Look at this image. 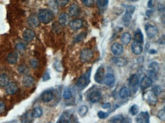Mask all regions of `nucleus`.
<instances>
[{
  "instance_id": "nucleus-50",
  "label": "nucleus",
  "mask_w": 165,
  "mask_h": 123,
  "mask_svg": "<svg viewBox=\"0 0 165 123\" xmlns=\"http://www.w3.org/2000/svg\"><path fill=\"white\" fill-rule=\"evenodd\" d=\"M50 78V76L49 72H48V71H46V72L45 73L43 76V81H46V80H49Z\"/></svg>"
},
{
  "instance_id": "nucleus-44",
  "label": "nucleus",
  "mask_w": 165,
  "mask_h": 123,
  "mask_svg": "<svg viewBox=\"0 0 165 123\" xmlns=\"http://www.w3.org/2000/svg\"><path fill=\"white\" fill-rule=\"evenodd\" d=\"M56 3L60 6H65L69 3V0H55Z\"/></svg>"
},
{
  "instance_id": "nucleus-28",
  "label": "nucleus",
  "mask_w": 165,
  "mask_h": 123,
  "mask_svg": "<svg viewBox=\"0 0 165 123\" xmlns=\"http://www.w3.org/2000/svg\"><path fill=\"white\" fill-rule=\"evenodd\" d=\"M119 94L121 98L125 99L130 95V91L128 88L125 87H122L119 90Z\"/></svg>"
},
{
  "instance_id": "nucleus-14",
  "label": "nucleus",
  "mask_w": 165,
  "mask_h": 123,
  "mask_svg": "<svg viewBox=\"0 0 165 123\" xmlns=\"http://www.w3.org/2000/svg\"><path fill=\"white\" fill-rule=\"evenodd\" d=\"M123 46L121 44L115 43L111 46V52L116 56H120L123 53Z\"/></svg>"
},
{
  "instance_id": "nucleus-51",
  "label": "nucleus",
  "mask_w": 165,
  "mask_h": 123,
  "mask_svg": "<svg viewBox=\"0 0 165 123\" xmlns=\"http://www.w3.org/2000/svg\"><path fill=\"white\" fill-rule=\"evenodd\" d=\"M101 106H102L103 109H109V108L111 106V104H110V103H103Z\"/></svg>"
},
{
  "instance_id": "nucleus-15",
  "label": "nucleus",
  "mask_w": 165,
  "mask_h": 123,
  "mask_svg": "<svg viewBox=\"0 0 165 123\" xmlns=\"http://www.w3.org/2000/svg\"><path fill=\"white\" fill-rule=\"evenodd\" d=\"M152 85V80L148 76L145 75L142 77L140 82V87L142 90H145Z\"/></svg>"
},
{
  "instance_id": "nucleus-33",
  "label": "nucleus",
  "mask_w": 165,
  "mask_h": 123,
  "mask_svg": "<svg viewBox=\"0 0 165 123\" xmlns=\"http://www.w3.org/2000/svg\"><path fill=\"white\" fill-rule=\"evenodd\" d=\"M18 70L21 74H28L29 72V68L25 64H22V65H19Z\"/></svg>"
},
{
  "instance_id": "nucleus-47",
  "label": "nucleus",
  "mask_w": 165,
  "mask_h": 123,
  "mask_svg": "<svg viewBox=\"0 0 165 123\" xmlns=\"http://www.w3.org/2000/svg\"><path fill=\"white\" fill-rule=\"evenodd\" d=\"M53 66L55 68V69L58 71H62V65L60 64V62H55L53 64Z\"/></svg>"
},
{
  "instance_id": "nucleus-21",
  "label": "nucleus",
  "mask_w": 165,
  "mask_h": 123,
  "mask_svg": "<svg viewBox=\"0 0 165 123\" xmlns=\"http://www.w3.org/2000/svg\"><path fill=\"white\" fill-rule=\"evenodd\" d=\"M80 13V9L76 4H72L69 9V16L75 17L78 16Z\"/></svg>"
},
{
  "instance_id": "nucleus-4",
  "label": "nucleus",
  "mask_w": 165,
  "mask_h": 123,
  "mask_svg": "<svg viewBox=\"0 0 165 123\" xmlns=\"http://www.w3.org/2000/svg\"><path fill=\"white\" fill-rule=\"evenodd\" d=\"M125 6L126 11H125V15H124L123 18H122V21H123V22L126 24V26H128L129 23L131 21L132 16L133 13H134L135 10H136V8H135L134 6L127 5H125Z\"/></svg>"
},
{
  "instance_id": "nucleus-5",
  "label": "nucleus",
  "mask_w": 165,
  "mask_h": 123,
  "mask_svg": "<svg viewBox=\"0 0 165 123\" xmlns=\"http://www.w3.org/2000/svg\"><path fill=\"white\" fill-rule=\"evenodd\" d=\"M94 53L91 49L86 48L81 50L80 53V59L82 62H88L93 58Z\"/></svg>"
},
{
  "instance_id": "nucleus-34",
  "label": "nucleus",
  "mask_w": 165,
  "mask_h": 123,
  "mask_svg": "<svg viewBox=\"0 0 165 123\" xmlns=\"http://www.w3.org/2000/svg\"><path fill=\"white\" fill-rule=\"evenodd\" d=\"M88 108L83 105V106H80L79 109H78V113L81 116H84L88 113Z\"/></svg>"
},
{
  "instance_id": "nucleus-37",
  "label": "nucleus",
  "mask_w": 165,
  "mask_h": 123,
  "mask_svg": "<svg viewBox=\"0 0 165 123\" xmlns=\"http://www.w3.org/2000/svg\"><path fill=\"white\" fill-rule=\"evenodd\" d=\"M138 112H139V106H137L136 104L132 105V106L130 107L129 109V112L132 114V115H137Z\"/></svg>"
},
{
  "instance_id": "nucleus-24",
  "label": "nucleus",
  "mask_w": 165,
  "mask_h": 123,
  "mask_svg": "<svg viewBox=\"0 0 165 123\" xmlns=\"http://www.w3.org/2000/svg\"><path fill=\"white\" fill-rule=\"evenodd\" d=\"M112 61H113V63L115 65H116L117 66H125V65L127 64V60L125 59V58H122V57H113L112 59Z\"/></svg>"
},
{
  "instance_id": "nucleus-17",
  "label": "nucleus",
  "mask_w": 165,
  "mask_h": 123,
  "mask_svg": "<svg viewBox=\"0 0 165 123\" xmlns=\"http://www.w3.org/2000/svg\"><path fill=\"white\" fill-rule=\"evenodd\" d=\"M35 37V33L31 29H26L23 33V38L26 42H31Z\"/></svg>"
},
{
  "instance_id": "nucleus-30",
  "label": "nucleus",
  "mask_w": 165,
  "mask_h": 123,
  "mask_svg": "<svg viewBox=\"0 0 165 123\" xmlns=\"http://www.w3.org/2000/svg\"><path fill=\"white\" fill-rule=\"evenodd\" d=\"M68 21V15L66 13H62L59 18V24L61 26H65Z\"/></svg>"
},
{
  "instance_id": "nucleus-38",
  "label": "nucleus",
  "mask_w": 165,
  "mask_h": 123,
  "mask_svg": "<svg viewBox=\"0 0 165 123\" xmlns=\"http://www.w3.org/2000/svg\"><path fill=\"white\" fill-rule=\"evenodd\" d=\"M107 4H108V0H97V5L101 9L106 7Z\"/></svg>"
},
{
  "instance_id": "nucleus-2",
  "label": "nucleus",
  "mask_w": 165,
  "mask_h": 123,
  "mask_svg": "<svg viewBox=\"0 0 165 123\" xmlns=\"http://www.w3.org/2000/svg\"><path fill=\"white\" fill-rule=\"evenodd\" d=\"M91 68H89V70H88L84 74H82L78 79L76 82V86L78 89L83 90L89 84L91 78Z\"/></svg>"
},
{
  "instance_id": "nucleus-41",
  "label": "nucleus",
  "mask_w": 165,
  "mask_h": 123,
  "mask_svg": "<svg viewBox=\"0 0 165 123\" xmlns=\"http://www.w3.org/2000/svg\"><path fill=\"white\" fill-rule=\"evenodd\" d=\"M15 47H16V50L22 52V51H24V50H25V49H26V45H25V43H19L16 44Z\"/></svg>"
},
{
  "instance_id": "nucleus-46",
  "label": "nucleus",
  "mask_w": 165,
  "mask_h": 123,
  "mask_svg": "<svg viewBox=\"0 0 165 123\" xmlns=\"http://www.w3.org/2000/svg\"><path fill=\"white\" fill-rule=\"evenodd\" d=\"M98 115L100 118H102V119H104V118H106L107 116H108L109 114L107 113V112H103V111H99V112H98Z\"/></svg>"
},
{
  "instance_id": "nucleus-13",
  "label": "nucleus",
  "mask_w": 165,
  "mask_h": 123,
  "mask_svg": "<svg viewBox=\"0 0 165 123\" xmlns=\"http://www.w3.org/2000/svg\"><path fill=\"white\" fill-rule=\"evenodd\" d=\"M83 27V22L80 19H74L69 23V27L72 30H78Z\"/></svg>"
},
{
  "instance_id": "nucleus-10",
  "label": "nucleus",
  "mask_w": 165,
  "mask_h": 123,
  "mask_svg": "<svg viewBox=\"0 0 165 123\" xmlns=\"http://www.w3.org/2000/svg\"><path fill=\"white\" fill-rule=\"evenodd\" d=\"M138 123H150V115L148 112H142L136 118Z\"/></svg>"
},
{
  "instance_id": "nucleus-54",
  "label": "nucleus",
  "mask_w": 165,
  "mask_h": 123,
  "mask_svg": "<svg viewBox=\"0 0 165 123\" xmlns=\"http://www.w3.org/2000/svg\"><path fill=\"white\" fill-rule=\"evenodd\" d=\"M47 123H52V122H47Z\"/></svg>"
},
{
  "instance_id": "nucleus-45",
  "label": "nucleus",
  "mask_w": 165,
  "mask_h": 123,
  "mask_svg": "<svg viewBox=\"0 0 165 123\" xmlns=\"http://www.w3.org/2000/svg\"><path fill=\"white\" fill-rule=\"evenodd\" d=\"M83 4L87 7H91L94 5V0H81Z\"/></svg>"
},
{
  "instance_id": "nucleus-29",
  "label": "nucleus",
  "mask_w": 165,
  "mask_h": 123,
  "mask_svg": "<svg viewBox=\"0 0 165 123\" xmlns=\"http://www.w3.org/2000/svg\"><path fill=\"white\" fill-rule=\"evenodd\" d=\"M111 123H124L125 122V118L122 115H117L113 116L110 119Z\"/></svg>"
},
{
  "instance_id": "nucleus-16",
  "label": "nucleus",
  "mask_w": 165,
  "mask_h": 123,
  "mask_svg": "<svg viewBox=\"0 0 165 123\" xmlns=\"http://www.w3.org/2000/svg\"><path fill=\"white\" fill-rule=\"evenodd\" d=\"M53 93L51 91H45L44 92L42 93L41 96H40V98H41L42 101L44 102V103H49L51 100H53Z\"/></svg>"
},
{
  "instance_id": "nucleus-40",
  "label": "nucleus",
  "mask_w": 165,
  "mask_h": 123,
  "mask_svg": "<svg viewBox=\"0 0 165 123\" xmlns=\"http://www.w3.org/2000/svg\"><path fill=\"white\" fill-rule=\"evenodd\" d=\"M152 91V92L154 93V94L157 97V96H159L162 93V89H161V87L159 86V85H156L155 87H153L152 91Z\"/></svg>"
},
{
  "instance_id": "nucleus-6",
  "label": "nucleus",
  "mask_w": 165,
  "mask_h": 123,
  "mask_svg": "<svg viewBox=\"0 0 165 123\" xmlns=\"http://www.w3.org/2000/svg\"><path fill=\"white\" fill-rule=\"evenodd\" d=\"M145 31H146L147 36L148 38H153L157 36L158 33V29L155 25L153 24H146L145 25Z\"/></svg>"
},
{
  "instance_id": "nucleus-22",
  "label": "nucleus",
  "mask_w": 165,
  "mask_h": 123,
  "mask_svg": "<svg viewBox=\"0 0 165 123\" xmlns=\"http://www.w3.org/2000/svg\"><path fill=\"white\" fill-rule=\"evenodd\" d=\"M104 83L107 86L111 87L115 83V77L113 74H107V75L104 77Z\"/></svg>"
},
{
  "instance_id": "nucleus-8",
  "label": "nucleus",
  "mask_w": 165,
  "mask_h": 123,
  "mask_svg": "<svg viewBox=\"0 0 165 123\" xmlns=\"http://www.w3.org/2000/svg\"><path fill=\"white\" fill-rule=\"evenodd\" d=\"M104 68L103 66H100L96 71V73L95 74V80L98 84H102L104 82V79L105 75H104Z\"/></svg>"
},
{
  "instance_id": "nucleus-49",
  "label": "nucleus",
  "mask_w": 165,
  "mask_h": 123,
  "mask_svg": "<svg viewBox=\"0 0 165 123\" xmlns=\"http://www.w3.org/2000/svg\"><path fill=\"white\" fill-rule=\"evenodd\" d=\"M5 111V104L3 102L0 101V114L4 113Z\"/></svg>"
},
{
  "instance_id": "nucleus-27",
  "label": "nucleus",
  "mask_w": 165,
  "mask_h": 123,
  "mask_svg": "<svg viewBox=\"0 0 165 123\" xmlns=\"http://www.w3.org/2000/svg\"><path fill=\"white\" fill-rule=\"evenodd\" d=\"M131 39H132L131 34H130L129 33H128V32H125V33H122V35L121 36V42L123 44H125V45L129 43Z\"/></svg>"
},
{
  "instance_id": "nucleus-35",
  "label": "nucleus",
  "mask_w": 165,
  "mask_h": 123,
  "mask_svg": "<svg viewBox=\"0 0 165 123\" xmlns=\"http://www.w3.org/2000/svg\"><path fill=\"white\" fill-rule=\"evenodd\" d=\"M72 91H71L70 89L69 88H66V90L63 92V98L65 100H69V99L72 98Z\"/></svg>"
},
{
  "instance_id": "nucleus-11",
  "label": "nucleus",
  "mask_w": 165,
  "mask_h": 123,
  "mask_svg": "<svg viewBox=\"0 0 165 123\" xmlns=\"http://www.w3.org/2000/svg\"><path fill=\"white\" fill-rule=\"evenodd\" d=\"M19 90L18 87V85L16 84L15 82H11V83H9L7 84V86L5 87V92L9 95H13V94H16Z\"/></svg>"
},
{
  "instance_id": "nucleus-18",
  "label": "nucleus",
  "mask_w": 165,
  "mask_h": 123,
  "mask_svg": "<svg viewBox=\"0 0 165 123\" xmlns=\"http://www.w3.org/2000/svg\"><path fill=\"white\" fill-rule=\"evenodd\" d=\"M28 23L31 27H37L40 24V20H39L38 17L35 15H31V16L28 18Z\"/></svg>"
},
{
  "instance_id": "nucleus-26",
  "label": "nucleus",
  "mask_w": 165,
  "mask_h": 123,
  "mask_svg": "<svg viewBox=\"0 0 165 123\" xmlns=\"http://www.w3.org/2000/svg\"><path fill=\"white\" fill-rule=\"evenodd\" d=\"M134 39L135 42L139 43H142L144 42V36L142 34V31L139 29H138L134 33Z\"/></svg>"
},
{
  "instance_id": "nucleus-1",
  "label": "nucleus",
  "mask_w": 165,
  "mask_h": 123,
  "mask_svg": "<svg viewBox=\"0 0 165 123\" xmlns=\"http://www.w3.org/2000/svg\"><path fill=\"white\" fill-rule=\"evenodd\" d=\"M38 18L40 21H41L43 24H49L54 18V15L52 11L50 9H43L39 11Z\"/></svg>"
},
{
  "instance_id": "nucleus-48",
  "label": "nucleus",
  "mask_w": 165,
  "mask_h": 123,
  "mask_svg": "<svg viewBox=\"0 0 165 123\" xmlns=\"http://www.w3.org/2000/svg\"><path fill=\"white\" fill-rule=\"evenodd\" d=\"M148 74H149V76H148V77H149L151 80H152V79L157 78V74H156L155 71L150 70V71H148Z\"/></svg>"
},
{
  "instance_id": "nucleus-42",
  "label": "nucleus",
  "mask_w": 165,
  "mask_h": 123,
  "mask_svg": "<svg viewBox=\"0 0 165 123\" xmlns=\"http://www.w3.org/2000/svg\"><path fill=\"white\" fill-rule=\"evenodd\" d=\"M30 65H31V68H37V67H38V65H39V62H38V61L37 60V59H31V61H30Z\"/></svg>"
},
{
  "instance_id": "nucleus-25",
  "label": "nucleus",
  "mask_w": 165,
  "mask_h": 123,
  "mask_svg": "<svg viewBox=\"0 0 165 123\" xmlns=\"http://www.w3.org/2000/svg\"><path fill=\"white\" fill-rule=\"evenodd\" d=\"M9 83V77L7 74H0V87H5L7 84Z\"/></svg>"
},
{
  "instance_id": "nucleus-23",
  "label": "nucleus",
  "mask_w": 165,
  "mask_h": 123,
  "mask_svg": "<svg viewBox=\"0 0 165 123\" xmlns=\"http://www.w3.org/2000/svg\"><path fill=\"white\" fill-rule=\"evenodd\" d=\"M132 53H134V54L136 55H140L141 53H142V44L139 43H136L134 42L132 44Z\"/></svg>"
},
{
  "instance_id": "nucleus-52",
  "label": "nucleus",
  "mask_w": 165,
  "mask_h": 123,
  "mask_svg": "<svg viewBox=\"0 0 165 123\" xmlns=\"http://www.w3.org/2000/svg\"><path fill=\"white\" fill-rule=\"evenodd\" d=\"M152 0H149V2H148V7L149 8H152Z\"/></svg>"
},
{
  "instance_id": "nucleus-19",
  "label": "nucleus",
  "mask_w": 165,
  "mask_h": 123,
  "mask_svg": "<svg viewBox=\"0 0 165 123\" xmlns=\"http://www.w3.org/2000/svg\"><path fill=\"white\" fill-rule=\"evenodd\" d=\"M22 84L25 87H31L34 84V78L30 75H25L22 79Z\"/></svg>"
},
{
  "instance_id": "nucleus-7",
  "label": "nucleus",
  "mask_w": 165,
  "mask_h": 123,
  "mask_svg": "<svg viewBox=\"0 0 165 123\" xmlns=\"http://www.w3.org/2000/svg\"><path fill=\"white\" fill-rule=\"evenodd\" d=\"M144 97H145V100L148 102V104L152 105V106L156 105V103H157V96H156L152 91H148V92L145 93V94H144Z\"/></svg>"
},
{
  "instance_id": "nucleus-32",
  "label": "nucleus",
  "mask_w": 165,
  "mask_h": 123,
  "mask_svg": "<svg viewBox=\"0 0 165 123\" xmlns=\"http://www.w3.org/2000/svg\"><path fill=\"white\" fill-rule=\"evenodd\" d=\"M32 112H28L22 117V123H31L32 121Z\"/></svg>"
},
{
  "instance_id": "nucleus-36",
  "label": "nucleus",
  "mask_w": 165,
  "mask_h": 123,
  "mask_svg": "<svg viewBox=\"0 0 165 123\" xmlns=\"http://www.w3.org/2000/svg\"><path fill=\"white\" fill-rule=\"evenodd\" d=\"M86 35H87V33H84V32H82V33H79V34L77 36H75V39H74V43H78V42H81V40H82L83 39H84V37L86 36Z\"/></svg>"
},
{
  "instance_id": "nucleus-31",
  "label": "nucleus",
  "mask_w": 165,
  "mask_h": 123,
  "mask_svg": "<svg viewBox=\"0 0 165 123\" xmlns=\"http://www.w3.org/2000/svg\"><path fill=\"white\" fill-rule=\"evenodd\" d=\"M32 116L34 118H40L42 115H43V110L41 108L36 107L33 109L32 112Z\"/></svg>"
},
{
  "instance_id": "nucleus-12",
  "label": "nucleus",
  "mask_w": 165,
  "mask_h": 123,
  "mask_svg": "<svg viewBox=\"0 0 165 123\" xmlns=\"http://www.w3.org/2000/svg\"><path fill=\"white\" fill-rule=\"evenodd\" d=\"M101 97H102V95H101V91H94L90 94L88 99L92 103H98V101H100V100L101 99Z\"/></svg>"
},
{
  "instance_id": "nucleus-20",
  "label": "nucleus",
  "mask_w": 165,
  "mask_h": 123,
  "mask_svg": "<svg viewBox=\"0 0 165 123\" xmlns=\"http://www.w3.org/2000/svg\"><path fill=\"white\" fill-rule=\"evenodd\" d=\"M18 59H19V56H18L17 53H9V54L7 56L6 60L8 62V63L11 64V65H15V64L17 63Z\"/></svg>"
},
{
  "instance_id": "nucleus-53",
  "label": "nucleus",
  "mask_w": 165,
  "mask_h": 123,
  "mask_svg": "<svg viewBox=\"0 0 165 123\" xmlns=\"http://www.w3.org/2000/svg\"><path fill=\"white\" fill-rule=\"evenodd\" d=\"M133 2H136V1H138V0H132Z\"/></svg>"
},
{
  "instance_id": "nucleus-3",
  "label": "nucleus",
  "mask_w": 165,
  "mask_h": 123,
  "mask_svg": "<svg viewBox=\"0 0 165 123\" xmlns=\"http://www.w3.org/2000/svg\"><path fill=\"white\" fill-rule=\"evenodd\" d=\"M129 91H131L133 94L137 92L139 87V79L137 74H133L130 76L129 79Z\"/></svg>"
},
{
  "instance_id": "nucleus-9",
  "label": "nucleus",
  "mask_w": 165,
  "mask_h": 123,
  "mask_svg": "<svg viewBox=\"0 0 165 123\" xmlns=\"http://www.w3.org/2000/svg\"><path fill=\"white\" fill-rule=\"evenodd\" d=\"M72 114L70 111H65L60 115V118L57 121V123H69L72 119Z\"/></svg>"
},
{
  "instance_id": "nucleus-39",
  "label": "nucleus",
  "mask_w": 165,
  "mask_h": 123,
  "mask_svg": "<svg viewBox=\"0 0 165 123\" xmlns=\"http://www.w3.org/2000/svg\"><path fill=\"white\" fill-rule=\"evenodd\" d=\"M149 68L151 71H155V72H157V71L159 70V68H160V66H159V65L157 62H152V63L150 64Z\"/></svg>"
},
{
  "instance_id": "nucleus-43",
  "label": "nucleus",
  "mask_w": 165,
  "mask_h": 123,
  "mask_svg": "<svg viewBox=\"0 0 165 123\" xmlns=\"http://www.w3.org/2000/svg\"><path fill=\"white\" fill-rule=\"evenodd\" d=\"M157 117H158L160 119L163 120V121H164L165 119V110H164V108H163V109H161V110H160L158 112V113H157Z\"/></svg>"
}]
</instances>
